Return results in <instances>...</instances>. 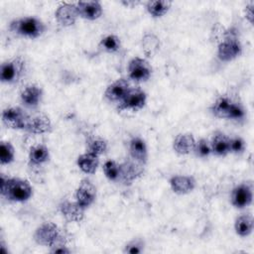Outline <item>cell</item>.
I'll return each instance as SVG.
<instances>
[{
	"mask_svg": "<svg viewBox=\"0 0 254 254\" xmlns=\"http://www.w3.org/2000/svg\"><path fill=\"white\" fill-rule=\"evenodd\" d=\"M0 192L6 199L23 202L28 200L33 194V189L30 183L19 178H8L4 174L0 177Z\"/></svg>",
	"mask_w": 254,
	"mask_h": 254,
	"instance_id": "6da1fadb",
	"label": "cell"
},
{
	"mask_svg": "<svg viewBox=\"0 0 254 254\" xmlns=\"http://www.w3.org/2000/svg\"><path fill=\"white\" fill-rule=\"evenodd\" d=\"M9 30L13 34L24 38L37 39L45 33L46 25L37 17H21L10 22Z\"/></svg>",
	"mask_w": 254,
	"mask_h": 254,
	"instance_id": "7a4b0ae2",
	"label": "cell"
},
{
	"mask_svg": "<svg viewBox=\"0 0 254 254\" xmlns=\"http://www.w3.org/2000/svg\"><path fill=\"white\" fill-rule=\"evenodd\" d=\"M26 64L22 57H16L2 63L0 68V79L3 83L13 84L18 82L24 75Z\"/></svg>",
	"mask_w": 254,
	"mask_h": 254,
	"instance_id": "3957f363",
	"label": "cell"
},
{
	"mask_svg": "<svg viewBox=\"0 0 254 254\" xmlns=\"http://www.w3.org/2000/svg\"><path fill=\"white\" fill-rule=\"evenodd\" d=\"M242 53L240 41L234 34H227L219 43L217 48V58L221 62H230L239 57Z\"/></svg>",
	"mask_w": 254,
	"mask_h": 254,
	"instance_id": "277c9868",
	"label": "cell"
},
{
	"mask_svg": "<svg viewBox=\"0 0 254 254\" xmlns=\"http://www.w3.org/2000/svg\"><path fill=\"white\" fill-rule=\"evenodd\" d=\"M30 114L18 106L7 107L2 111V122L10 129H26Z\"/></svg>",
	"mask_w": 254,
	"mask_h": 254,
	"instance_id": "5b68a950",
	"label": "cell"
},
{
	"mask_svg": "<svg viewBox=\"0 0 254 254\" xmlns=\"http://www.w3.org/2000/svg\"><path fill=\"white\" fill-rule=\"evenodd\" d=\"M61 236L62 233L58 225L53 222H44L35 230L34 240L40 245L51 247Z\"/></svg>",
	"mask_w": 254,
	"mask_h": 254,
	"instance_id": "8992f818",
	"label": "cell"
},
{
	"mask_svg": "<svg viewBox=\"0 0 254 254\" xmlns=\"http://www.w3.org/2000/svg\"><path fill=\"white\" fill-rule=\"evenodd\" d=\"M129 78L135 82H145L152 75V66L143 58H133L128 64Z\"/></svg>",
	"mask_w": 254,
	"mask_h": 254,
	"instance_id": "52a82bcc",
	"label": "cell"
},
{
	"mask_svg": "<svg viewBox=\"0 0 254 254\" xmlns=\"http://www.w3.org/2000/svg\"><path fill=\"white\" fill-rule=\"evenodd\" d=\"M147 101V94L140 88H130L125 97L118 103L119 110L137 111L142 109Z\"/></svg>",
	"mask_w": 254,
	"mask_h": 254,
	"instance_id": "ba28073f",
	"label": "cell"
},
{
	"mask_svg": "<svg viewBox=\"0 0 254 254\" xmlns=\"http://www.w3.org/2000/svg\"><path fill=\"white\" fill-rule=\"evenodd\" d=\"M74 198L78 205H80L82 208L86 209L94 202V200L96 198L95 186L87 179L81 180L78 187L75 190Z\"/></svg>",
	"mask_w": 254,
	"mask_h": 254,
	"instance_id": "9c48e42d",
	"label": "cell"
},
{
	"mask_svg": "<svg viewBox=\"0 0 254 254\" xmlns=\"http://www.w3.org/2000/svg\"><path fill=\"white\" fill-rule=\"evenodd\" d=\"M79 17L76 3H62L55 12L57 22L63 27L72 26Z\"/></svg>",
	"mask_w": 254,
	"mask_h": 254,
	"instance_id": "30bf717a",
	"label": "cell"
},
{
	"mask_svg": "<svg viewBox=\"0 0 254 254\" xmlns=\"http://www.w3.org/2000/svg\"><path fill=\"white\" fill-rule=\"evenodd\" d=\"M252 187L246 183H242L233 188L230 195L231 204L236 208H244L250 205L252 202Z\"/></svg>",
	"mask_w": 254,
	"mask_h": 254,
	"instance_id": "8fae6325",
	"label": "cell"
},
{
	"mask_svg": "<svg viewBox=\"0 0 254 254\" xmlns=\"http://www.w3.org/2000/svg\"><path fill=\"white\" fill-rule=\"evenodd\" d=\"M130 88L131 86L128 80H126L125 78H118L106 87L104 91V96L107 100L111 102L119 103L125 97Z\"/></svg>",
	"mask_w": 254,
	"mask_h": 254,
	"instance_id": "7c38bea8",
	"label": "cell"
},
{
	"mask_svg": "<svg viewBox=\"0 0 254 254\" xmlns=\"http://www.w3.org/2000/svg\"><path fill=\"white\" fill-rule=\"evenodd\" d=\"M43 96V89L35 83L27 84L20 93V100L28 108H36L40 104Z\"/></svg>",
	"mask_w": 254,
	"mask_h": 254,
	"instance_id": "4fadbf2b",
	"label": "cell"
},
{
	"mask_svg": "<svg viewBox=\"0 0 254 254\" xmlns=\"http://www.w3.org/2000/svg\"><path fill=\"white\" fill-rule=\"evenodd\" d=\"M53 125L50 118L44 113L30 115L27 127L25 130L32 134H46L52 131Z\"/></svg>",
	"mask_w": 254,
	"mask_h": 254,
	"instance_id": "5bb4252c",
	"label": "cell"
},
{
	"mask_svg": "<svg viewBox=\"0 0 254 254\" xmlns=\"http://www.w3.org/2000/svg\"><path fill=\"white\" fill-rule=\"evenodd\" d=\"M195 180L192 176L177 175L170 179V186L174 192L178 194H187L195 188Z\"/></svg>",
	"mask_w": 254,
	"mask_h": 254,
	"instance_id": "9a60e30c",
	"label": "cell"
},
{
	"mask_svg": "<svg viewBox=\"0 0 254 254\" xmlns=\"http://www.w3.org/2000/svg\"><path fill=\"white\" fill-rule=\"evenodd\" d=\"M79 17L85 20H96L103 12L101 3L98 1H79L76 3Z\"/></svg>",
	"mask_w": 254,
	"mask_h": 254,
	"instance_id": "2e32d148",
	"label": "cell"
},
{
	"mask_svg": "<svg viewBox=\"0 0 254 254\" xmlns=\"http://www.w3.org/2000/svg\"><path fill=\"white\" fill-rule=\"evenodd\" d=\"M143 166L131 159V161L120 164V178L124 184H130L143 174Z\"/></svg>",
	"mask_w": 254,
	"mask_h": 254,
	"instance_id": "e0dca14e",
	"label": "cell"
},
{
	"mask_svg": "<svg viewBox=\"0 0 254 254\" xmlns=\"http://www.w3.org/2000/svg\"><path fill=\"white\" fill-rule=\"evenodd\" d=\"M84 210L76 201L65 200L60 204L61 213L69 222H80L84 217Z\"/></svg>",
	"mask_w": 254,
	"mask_h": 254,
	"instance_id": "ac0fdd59",
	"label": "cell"
},
{
	"mask_svg": "<svg viewBox=\"0 0 254 254\" xmlns=\"http://www.w3.org/2000/svg\"><path fill=\"white\" fill-rule=\"evenodd\" d=\"M129 153L132 160L145 165L148 160V149L146 142L140 137H133L129 142Z\"/></svg>",
	"mask_w": 254,
	"mask_h": 254,
	"instance_id": "d6986e66",
	"label": "cell"
},
{
	"mask_svg": "<svg viewBox=\"0 0 254 254\" xmlns=\"http://www.w3.org/2000/svg\"><path fill=\"white\" fill-rule=\"evenodd\" d=\"M195 139L190 133H183L176 136L173 142V149L179 155H189L193 152Z\"/></svg>",
	"mask_w": 254,
	"mask_h": 254,
	"instance_id": "ffe728a7",
	"label": "cell"
},
{
	"mask_svg": "<svg viewBox=\"0 0 254 254\" xmlns=\"http://www.w3.org/2000/svg\"><path fill=\"white\" fill-rule=\"evenodd\" d=\"M211 153L224 157L229 153V137L221 131H215L210 141Z\"/></svg>",
	"mask_w": 254,
	"mask_h": 254,
	"instance_id": "44dd1931",
	"label": "cell"
},
{
	"mask_svg": "<svg viewBox=\"0 0 254 254\" xmlns=\"http://www.w3.org/2000/svg\"><path fill=\"white\" fill-rule=\"evenodd\" d=\"M76 164H77V167L83 173L91 175V174H94L98 168L99 157L94 154L85 152L80 156H78L76 160Z\"/></svg>",
	"mask_w": 254,
	"mask_h": 254,
	"instance_id": "7402d4cb",
	"label": "cell"
},
{
	"mask_svg": "<svg viewBox=\"0 0 254 254\" xmlns=\"http://www.w3.org/2000/svg\"><path fill=\"white\" fill-rule=\"evenodd\" d=\"M232 103H233V100L230 97L226 95L220 96L212 104L211 112L217 118L228 119V114H229V110Z\"/></svg>",
	"mask_w": 254,
	"mask_h": 254,
	"instance_id": "603a6c76",
	"label": "cell"
},
{
	"mask_svg": "<svg viewBox=\"0 0 254 254\" xmlns=\"http://www.w3.org/2000/svg\"><path fill=\"white\" fill-rule=\"evenodd\" d=\"M253 217L250 214H242L235 219L234 229L236 234L241 237H246L250 235L253 231Z\"/></svg>",
	"mask_w": 254,
	"mask_h": 254,
	"instance_id": "cb8c5ba5",
	"label": "cell"
},
{
	"mask_svg": "<svg viewBox=\"0 0 254 254\" xmlns=\"http://www.w3.org/2000/svg\"><path fill=\"white\" fill-rule=\"evenodd\" d=\"M50 159V152L47 146L43 144H37L30 149L29 161L32 165L38 166L47 163Z\"/></svg>",
	"mask_w": 254,
	"mask_h": 254,
	"instance_id": "d4e9b609",
	"label": "cell"
},
{
	"mask_svg": "<svg viewBox=\"0 0 254 254\" xmlns=\"http://www.w3.org/2000/svg\"><path fill=\"white\" fill-rule=\"evenodd\" d=\"M171 6H172V2L167 0L149 1L146 4V9L153 18H160V17H163L165 14H167Z\"/></svg>",
	"mask_w": 254,
	"mask_h": 254,
	"instance_id": "484cf974",
	"label": "cell"
},
{
	"mask_svg": "<svg viewBox=\"0 0 254 254\" xmlns=\"http://www.w3.org/2000/svg\"><path fill=\"white\" fill-rule=\"evenodd\" d=\"M107 150V142L100 136L91 135L86 139V152L100 156Z\"/></svg>",
	"mask_w": 254,
	"mask_h": 254,
	"instance_id": "4316f807",
	"label": "cell"
},
{
	"mask_svg": "<svg viewBox=\"0 0 254 254\" xmlns=\"http://www.w3.org/2000/svg\"><path fill=\"white\" fill-rule=\"evenodd\" d=\"M160 48L159 38L154 34H146L142 39V49L147 57L155 55Z\"/></svg>",
	"mask_w": 254,
	"mask_h": 254,
	"instance_id": "83f0119b",
	"label": "cell"
},
{
	"mask_svg": "<svg viewBox=\"0 0 254 254\" xmlns=\"http://www.w3.org/2000/svg\"><path fill=\"white\" fill-rule=\"evenodd\" d=\"M121 47L120 39L116 35H107L99 43V48L107 53H115Z\"/></svg>",
	"mask_w": 254,
	"mask_h": 254,
	"instance_id": "f1b7e54d",
	"label": "cell"
},
{
	"mask_svg": "<svg viewBox=\"0 0 254 254\" xmlns=\"http://www.w3.org/2000/svg\"><path fill=\"white\" fill-rule=\"evenodd\" d=\"M15 149L9 141H1L0 144V163L8 165L14 161Z\"/></svg>",
	"mask_w": 254,
	"mask_h": 254,
	"instance_id": "f546056e",
	"label": "cell"
},
{
	"mask_svg": "<svg viewBox=\"0 0 254 254\" xmlns=\"http://www.w3.org/2000/svg\"><path fill=\"white\" fill-rule=\"evenodd\" d=\"M103 173L110 181H118L120 178V164L113 160H108L103 164Z\"/></svg>",
	"mask_w": 254,
	"mask_h": 254,
	"instance_id": "4dcf8cb0",
	"label": "cell"
},
{
	"mask_svg": "<svg viewBox=\"0 0 254 254\" xmlns=\"http://www.w3.org/2000/svg\"><path fill=\"white\" fill-rule=\"evenodd\" d=\"M193 153L199 158H206L211 153L210 142L205 138H200L195 141V146L193 149Z\"/></svg>",
	"mask_w": 254,
	"mask_h": 254,
	"instance_id": "1f68e13d",
	"label": "cell"
},
{
	"mask_svg": "<svg viewBox=\"0 0 254 254\" xmlns=\"http://www.w3.org/2000/svg\"><path fill=\"white\" fill-rule=\"evenodd\" d=\"M144 247H145V242L143 239L134 238L124 246L123 252L129 253V254H138L144 251Z\"/></svg>",
	"mask_w": 254,
	"mask_h": 254,
	"instance_id": "d6a6232c",
	"label": "cell"
},
{
	"mask_svg": "<svg viewBox=\"0 0 254 254\" xmlns=\"http://www.w3.org/2000/svg\"><path fill=\"white\" fill-rule=\"evenodd\" d=\"M245 117V109L242 106V104L233 101L230 110H229V114H228V119H232V120H241Z\"/></svg>",
	"mask_w": 254,
	"mask_h": 254,
	"instance_id": "836d02e7",
	"label": "cell"
},
{
	"mask_svg": "<svg viewBox=\"0 0 254 254\" xmlns=\"http://www.w3.org/2000/svg\"><path fill=\"white\" fill-rule=\"evenodd\" d=\"M245 150V142L241 137L229 138V153L240 154Z\"/></svg>",
	"mask_w": 254,
	"mask_h": 254,
	"instance_id": "e575fe53",
	"label": "cell"
},
{
	"mask_svg": "<svg viewBox=\"0 0 254 254\" xmlns=\"http://www.w3.org/2000/svg\"><path fill=\"white\" fill-rule=\"evenodd\" d=\"M253 8H254V2H249L245 7V17L249 21V23H253Z\"/></svg>",
	"mask_w": 254,
	"mask_h": 254,
	"instance_id": "d590c367",
	"label": "cell"
},
{
	"mask_svg": "<svg viewBox=\"0 0 254 254\" xmlns=\"http://www.w3.org/2000/svg\"><path fill=\"white\" fill-rule=\"evenodd\" d=\"M50 251H51V253H60V254H65V253H69L70 252V250L67 248L66 245L51 248Z\"/></svg>",
	"mask_w": 254,
	"mask_h": 254,
	"instance_id": "8d00e7d4",
	"label": "cell"
},
{
	"mask_svg": "<svg viewBox=\"0 0 254 254\" xmlns=\"http://www.w3.org/2000/svg\"><path fill=\"white\" fill-rule=\"evenodd\" d=\"M122 4H124L127 7H131V6H136L137 4H139V2H136V1H123Z\"/></svg>",
	"mask_w": 254,
	"mask_h": 254,
	"instance_id": "74e56055",
	"label": "cell"
}]
</instances>
